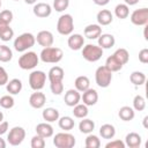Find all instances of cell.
Wrapping results in <instances>:
<instances>
[{
    "mask_svg": "<svg viewBox=\"0 0 148 148\" xmlns=\"http://www.w3.org/2000/svg\"><path fill=\"white\" fill-rule=\"evenodd\" d=\"M92 1L98 6H105V5H108L110 2V0H92Z\"/></svg>",
    "mask_w": 148,
    "mask_h": 148,
    "instance_id": "48",
    "label": "cell"
},
{
    "mask_svg": "<svg viewBox=\"0 0 148 148\" xmlns=\"http://www.w3.org/2000/svg\"><path fill=\"white\" fill-rule=\"evenodd\" d=\"M81 99L83 102V104H86L87 106H91V105H95L98 101V94L95 89H91V88H88L87 90L83 91L82 96H81Z\"/></svg>",
    "mask_w": 148,
    "mask_h": 148,
    "instance_id": "14",
    "label": "cell"
},
{
    "mask_svg": "<svg viewBox=\"0 0 148 148\" xmlns=\"http://www.w3.org/2000/svg\"><path fill=\"white\" fill-rule=\"evenodd\" d=\"M64 101H65V104L66 105H68V106H75L81 101L80 91H77L76 89H69V90H67L65 92Z\"/></svg>",
    "mask_w": 148,
    "mask_h": 148,
    "instance_id": "13",
    "label": "cell"
},
{
    "mask_svg": "<svg viewBox=\"0 0 148 148\" xmlns=\"http://www.w3.org/2000/svg\"><path fill=\"white\" fill-rule=\"evenodd\" d=\"M0 7H1V0H0Z\"/></svg>",
    "mask_w": 148,
    "mask_h": 148,
    "instance_id": "54",
    "label": "cell"
},
{
    "mask_svg": "<svg viewBox=\"0 0 148 148\" xmlns=\"http://www.w3.org/2000/svg\"><path fill=\"white\" fill-rule=\"evenodd\" d=\"M6 147V142H5V140L0 136V148H5Z\"/></svg>",
    "mask_w": 148,
    "mask_h": 148,
    "instance_id": "50",
    "label": "cell"
},
{
    "mask_svg": "<svg viewBox=\"0 0 148 148\" xmlns=\"http://www.w3.org/2000/svg\"><path fill=\"white\" fill-rule=\"evenodd\" d=\"M14 37V30L9 27L8 23H5L0 20V39L3 42H8Z\"/></svg>",
    "mask_w": 148,
    "mask_h": 148,
    "instance_id": "18",
    "label": "cell"
},
{
    "mask_svg": "<svg viewBox=\"0 0 148 148\" xmlns=\"http://www.w3.org/2000/svg\"><path fill=\"white\" fill-rule=\"evenodd\" d=\"M7 130H8V123L2 120V121L0 123V135L5 134V133L7 132Z\"/></svg>",
    "mask_w": 148,
    "mask_h": 148,
    "instance_id": "47",
    "label": "cell"
},
{
    "mask_svg": "<svg viewBox=\"0 0 148 148\" xmlns=\"http://www.w3.org/2000/svg\"><path fill=\"white\" fill-rule=\"evenodd\" d=\"M125 1V3L127 5V6H134V5H136L140 0H124Z\"/></svg>",
    "mask_w": 148,
    "mask_h": 148,
    "instance_id": "49",
    "label": "cell"
},
{
    "mask_svg": "<svg viewBox=\"0 0 148 148\" xmlns=\"http://www.w3.org/2000/svg\"><path fill=\"white\" fill-rule=\"evenodd\" d=\"M46 96L44 92H40L39 90H36V92H32L29 97V104L34 109H42L45 105Z\"/></svg>",
    "mask_w": 148,
    "mask_h": 148,
    "instance_id": "11",
    "label": "cell"
},
{
    "mask_svg": "<svg viewBox=\"0 0 148 148\" xmlns=\"http://www.w3.org/2000/svg\"><path fill=\"white\" fill-rule=\"evenodd\" d=\"M14 104H15V101L10 95H5L0 97V106L3 109H12Z\"/></svg>",
    "mask_w": 148,
    "mask_h": 148,
    "instance_id": "39",
    "label": "cell"
},
{
    "mask_svg": "<svg viewBox=\"0 0 148 148\" xmlns=\"http://www.w3.org/2000/svg\"><path fill=\"white\" fill-rule=\"evenodd\" d=\"M50 88H51L52 94H54V95H60V94L64 91L62 81H53V82H50Z\"/></svg>",
    "mask_w": 148,
    "mask_h": 148,
    "instance_id": "40",
    "label": "cell"
},
{
    "mask_svg": "<svg viewBox=\"0 0 148 148\" xmlns=\"http://www.w3.org/2000/svg\"><path fill=\"white\" fill-rule=\"evenodd\" d=\"M147 120H148V116H146V117L143 118V126H145V127H147Z\"/></svg>",
    "mask_w": 148,
    "mask_h": 148,
    "instance_id": "52",
    "label": "cell"
},
{
    "mask_svg": "<svg viewBox=\"0 0 148 148\" xmlns=\"http://www.w3.org/2000/svg\"><path fill=\"white\" fill-rule=\"evenodd\" d=\"M57 30L60 35L68 36L74 30V21L71 14H64L58 18L57 22Z\"/></svg>",
    "mask_w": 148,
    "mask_h": 148,
    "instance_id": "3",
    "label": "cell"
},
{
    "mask_svg": "<svg viewBox=\"0 0 148 148\" xmlns=\"http://www.w3.org/2000/svg\"><path fill=\"white\" fill-rule=\"evenodd\" d=\"M31 147L32 148H44L45 147V139L40 135H35L31 139Z\"/></svg>",
    "mask_w": 148,
    "mask_h": 148,
    "instance_id": "42",
    "label": "cell"
},
{
    "mask_svg": "<svg viewBox=\"0 0 148 148\" xmlns=\"http://www.w3.org/2000/svg\"><path fill=\"white\" fill-rule=\"evenodd\" d=\"M95 80L98 87L101 88H108L112 80V72L104 65L99 66L95 72Z\"/></svg>",
    "mask_w": 148,
    "mask_h": 148,
    "instance_id": "4",
    "label": "cell"
},
{
    "mask_svg": "<svg viewBox=\"0 0 148 148\" xmlns=\"http://www.w3.org/2000/svg\"><path fill=\"white\" fill-rule=\"evenodd\" d=\"M36 1L37 0H24V2L28 5H34V3H36Z\"/></svg>",
    "mask_w": 148,
    "mask_h": 148,
    "instance_id": "51",
    "label": "cell"
},
{
    "mask_svg": "<svg viewBox=\"0 0 148 148\" xmlns=\"http://www.w3.org/2000/svg\"><path fill=\"white\" fill-rule=\"evenodd\" d=\"M98 39V46L102 49H110L114 45L116 39L111 34H101Z\"/></svg>",
    "mask_w": 148,
    "mask_h": 148,
    "instance_id": "22",
    "label": "cell"
},
{
    "mask_svg": "<svg viewBox=\"0 0 148 148\" xmlns=\"http://www.w3.org/2000/svg\"><path fill=\"white\" fill-rule=\"evenodd\" d=\"M25 138V131L23 127L21 126H15L13 127L9 133H8V136H7V140L9 142V145L12 146H18L23 142Z\"/></svg>",
    "mask_w": 148,
    "mask_h": 148,
    "instance_id": "9",
    "label": "cell"
},
{
    "mask_svg": "<svg viewBox=\"0 0 148 148\" xmlns=\"http://www.w3.org/2000/svg\"><path fill=\"white\" fill-rule=\"evenodd\" d=\"M118 116H119V118H120L121 120H124V121H130V120H132V119L134 118L135 112H134V109H133V108L125 105V106H121V108L119 109Z\"/></svg>",
    "mask_w": 148,
    "mask_h": 148,
    "instance_id": "27",
    "label": "cell"
},
{
    "mask_svg": "<svg viewBox=\"0 0 148 148\" xmlns=\"http://www.w3.org/2000/svg\"><path fill=\"white\" fill-rule=\"evenodd\" d=\"M130 80L134 86H142L146 82V75L142 72L135 71L130 75Z\"/></svg>",
    "mask_w": 148,
    "mask_h": 148,
    "instance_id": "34",
    "label": "cell"
},
{
    "mask_svg": "<svg viewBox=\"0 0 148 148\" xmlns=\"http://www.w3.org/2000/svg\"><path fill=\"white\" fill-rule=\"evenodd\" d=\"M40 60L43 62H49V64H57L59 62L62 57V50L59 47H53V46H49V47H44L40 52Z\"/></svg>",
    "mask_w": 148,
    "mask_h": 148,
    "instance_id": "1",
    "label": "cell"
},
{
    "mask_svg": "<svg viewBox=\"0 0 148 148\" xmlns=\"http://www.w3.org/2000/svg\"><path fill=\"white\" fill-rule=\"evenodd\" d=\"M84 145H86L87 148H99L101 147V141H99L98 136L89 133V135L84 140Z\"/></svg>",
    "mask_w": 148,
    "mask_h": 148,
    "instance_id": "37",
    "label": "cell"
},
{
    "mask_svg": "<svg viewBox=\"0 0 148 148\" xmlns=\"http://www.w3.org/2000/svg\"><path fill=\"white\" fill-rule=\"evenodd\" d=\"M14 1H18V0H14Z\"/></svg>",
    "mask_w": 148,
    "mask_h": 148,
    "instance_id": "55",
    "label": "cell"
},
{
    "mask_svg": "<svg viewBox=\"0 0 148 148\" xmlns=\"http://www.w3.org/2000/svg\"><path fill=\"white\" fill-rule=\"evenodd\" d=\"M67 44H68L71 50L77 51V50L83 47V45H84V37L82 35H80V34H73V35H71L68 37Z\"/></svg>",
    "mask_w": 148,
    "mask_h": 148,
    "instance_id": "16",
    "label": "cell"
},
{
    "mask_svg": "<svg viewBox=\"0 0 148 148\" xmlns=\"http://www.w3.org/2000/svg\"><path fill=\"white\" fill-rule=\"evenodd\" d=\"M83 32L88 39H97L102 34V28L99 24H89L84 28Z\"/></svg>",
    "mask_w": 148,
    "mask_h": 148,
    "instance_id": "17",
    "label": "cell"
},
{
    "mask_svg": "<svg viewBox=\"0 0 148 148\" xmlns=\"http://www.w3.org/2000/svg\"><path fill=\"white\" fill-rule=\"evenodd\" d=\"M82 56H83V58L87 61L95 62V61H98L102 58V56H103V49L99 47L98 45L87 44L82 49Z\"/></svg>",
    "mask_w": 148,
    "mask_h": 148,
    "instance_id": "5",
    "label": "cell"
},
{
    "mask_svg": "<svg viewBox=\"0 0 148 148\" xmlns=\"http://www.w3.org/2000/svg\"><path fill=\"white\" fill-rule=\"evenodd\" d=\"M99 134H101V136L103 139L110 140V139H112L116 135V128L111 124H104L99 128Z\"/></svg>",
    "mask_w": 148,
    "mask_h": 148,
    "instance_id": "28",
    "label": "cell"
},
{
    "mask_svg": "<svg viewBox=\"0 0 148 148\" xmlns=\"http://www.w3.org/2000/svg\"><path fill=\"white\" fill-rule=\"evenodd\" d=\"M139 60L142 64H147L148 62V49H142L139 52Z\"/></svg>",
    "mask_w": 148,
    "mask_h": 148,
    "instance_id": "46",
    "label": "cell"
},
{
    "mask_svg": "<svg viewBox=\"0 0 148 148\" xmlns=\"http://www.w3.org/2000/svg\"><path fill=\"white\" fill-rule=\"evenodd\" d=\"M94 128H95V123L91 119H88V118H82V120L79 124L80 132L81 133H84V134L91 133L94 131Z\"/></svg>",
    "mask_w": 148,
    "mask_h": 148,
    "instance_id": "29",
    "label": "cell"
},
{
    "mask_svg": "<svg viewBox=\"0 0 148 148\" xmlns=\"http://www.w3.org/2000/svg\"><path fill=\"white\" fill-rule=\"evenodd\" d=\"M105 66L113 73V72H118V71H120L121 68H123V65L113 57V54L112 56H110V57H108L106 58V61H105Z\"/></svg>",
    "mask_w": 148,
    "mask_h": 148,
    "instance_id": "31",
    "label": "cell"
},
{
    "mask_svg": "<svg viewBox=\"0 0 148 148\" xmlns=\"http://www.w3.org/2000/svg\"><path fill=\"white\" fill-rule=\"evenodd\" d=\"M36 133L40 136H43L44 139L46 138H51L53 135V127L46 121V123H40L36 126Z\"/></svg>",
    "mask_w": 148,
    "mask_h": 148,
    "instance_id": "19",
    "label": "cell"
},
{
    "mask_svg": "<svg viewBox=\"0 0 148 148\" xmlns=\"http://www.w3.org/2000/svg\"><path fill=\"white\" fill-rule=\"evenodd\" d=\"M75 138L71 133H57L53 138V145L57 148H72L75 146Z\"/></svg>",
    "mask_w": 148,
    "mask_h": 148,
    "instance_id": "7",
    "label": "cell"
},
{
    "mask_svg": "<svg viewBox=\"0 0 148 148\" xmlns=\"http://www.w3.org/2000/svg\"><path fill=\"white\" fill-rule=\"evenodd\" d=\"M113 57L124 66L125 64H127L128 62V59H130V53H128V51L126 50V49H124V47H120V49H118V50H116V52L113 53Z\"/></svg>",
    "mask_w": 148,
    "mask_h": 148,
    "instance_id": "30",
    "label": "cell"
},
{
    "mask_svg": "<svg viewBox=\"0 0 148 148\" xmlns=\"http://www.w3.org/2000/svg\"><path fill=\"white\" fill-rule=\"evenodd\" d=\"M69 6V0H54L53 1V8L57 12H64Z\"/></svg>",
    "mask_w": 148,
    "mask_h": 148,
    "instance_id": "41",
    "label": "cell"
},
{
    "mask_svg": "<svg viewBox=\"0 0 148 148\" xmlns=\"http://www.w3.org/2000/svg\"><path fill=\"white\" fill-rule=\"evenodd\" d=\"M42 116H43V119L45 121L53 123V121L59 119V111L54 108H46V109H44Z\"/></svg>",
    "mask_w": 148,
    "mask_h": 148,
    "instance_id": "26",
    "label": "cell"
},
{
    "mask_svg": "<svg viewBox=\"0 0 148 148\" xmlns=\"http://www.w3.org/2000/svg\"><path fill=\"white\" fill-rule=\"evenodd\" d=\"M13 58V52L7 45H0V61L8 62Z\"/></svg>",
    "mask_w": 148,
    "mask_h": 148,
    "instance_id": "36",
    "label": "cell"
},
{
    "mask_svg": "<svg viewBox=\"0 0 148 148\" xmlns=\"http://www.w3.org/2000/svg\"><path fill=\"white\" fill-rule=\"evenodd\" d=\"M36 43V37L30 32H24L15 38L14 40V49L17 52H24L28 49L32 47Z\"/></svg>",
    "mask_w": 148,
    "mask_h": 148,
    "instance_id": "2",
    "label": "cell"
},
{
    "mask_svg": "<svg viewBox=\"0 0 148 148\" xmlns=\"http://www.w3.org/2000/svg\"><path fill=\"white\" fill-rule=\"evenodd\" d=\"M114 15L118 18H121V20L128 17V15H130L128 6L126 3H119V5H117L116 8H114Z\"/></svg>",
    "mask_w": 148,
    "mask_h": 148,
    "instance_id": "33",
    "label": "cell"
},
{
    "mask_svg": "<svg viewBox=\"0 0 148 148\" xmlns=\"http://www.w3.org/2000/svg\"><path fill=\"white\" fill-rule=\"evenodd\" d=\"M75 89L80 92H83L84 90H87L89 87H90V80L88 79V76L86 75H81V76H77L75 79Z\"/></svg>",
    "mask_w": 148,
    "mask_h": 148,
    "instance_id": "25",
    "label": "cell"
},
{
    "mask_svg": "<svg viewBox=\"0 0 148 148\" xmlns=\"http://www.w3.org/2000/svg\"><path fill=\"white\" fill-rule=\"evenodd\" d=\"M97 22L99 25H109L113 21V15L108 9H102L97 13Z\"/></svg>",
    "mask_w": 148,
    "mask_h": 148,
    "instance_id": "21",
    "label": "cell"
},
{
    "mask_svg": "<svg viewBox=\"0 0 148 148\" xmlns=\"http://www.w3.org/2000/svg\"><path fill=\"white\" fill-rule=\"evenodd\" d=\"M34 14L37 16V17H47L51 15L52 13V8L49 3H45V2H38L34 6Z\"/></svg>",
    "mask_w": 148,
    "mask_h": 148,
    "instance_id": "15",
    "label": "cell"
},
{
    "mask_svg": "<svg viewBox=\"0 0 148 148\" xmlns=\"http://www.w3.org/2000/svg\"><path fill=\"white\" fill-rule=\"evenodd\" d=\"M105 148H125V142L121 140H112L105 145Z\"/></svg>",
    "mask_w": 148,
    "mask_h": 148,
    "instance_id": "44",
    "label": "cell"
},
{
    "mask_svg": "<svg viewBox=\"0 0 148 148\" xmlns=\"http://www.w3.org/2000/svg\"><path fill=\"white\" fill-rule=\"evenodd\" d=\"M133 108L136 111H143L146 108V99L141 95H136L133 99Z\"/></svg>",
    "mask_w": 148,
    "mask_h": 148,
    "instance_id": "38",
    "label": "cell"
},
{
    "mask_svg": "<svg viewBox=\"0 0 148 148\" xmlns=\"http://www.w3.org/2000/svg\"><path fill=\"white\" fill-rule=\"evenodd\" d=\"M58 124H59V127L64 131H71L73 127H74V120L73 118L68 117V116H64L61 118L58 119Z\"/></svg>",
    "mask_w": 148,
    "mask_h": 148,
    "instance_id": "32",
    "label": "cell"
},
{
    "mask_svg": "<svg viewBox=\"0 0 148 148\" xmlns=\"http://www.w3.org/2000/svg\"><path fill=\"white\" fill-rule=\"evenodd\" d=\"M131 22L135 25H147L148 23V8L143 7L135 9L131 14Z\"/></svg>",
    "mask_w": 148,
    "mask_h": 148,
    "instance_id": "10",
    "label": "cell"
},
{
    "mask_svg": "<svg viewBox=\"0 0 148 148\" xmlns=\"http://www.w3.org/2000/svg\"><path fill=\"white\" fill-rule=\"evenodd\" d=\"M2 120H3V113H2L1 111H0V123H1Z\"/></svg>",
    "mask_w": 148,
    "mask_h": 148,
    "instance_id": "53",
    "label": "cell"
},
{
    "mask_svg": "<svg viewBox=\"0 0 148 148\" xmlns=\"http://www.w3.org/2000/svg\"><path fill=\"white\" fill-rule=\"evenodd\" d=\"M74 109H73V114H74V117H76V118H80V119H82V118H86L87 116H88V106L86 105V104H76L75 106H73Z\"/></svg>",
    "mask_w": 148,
    "mask_h": 148,
    "instance_id": "35",
    "label": "cell"
},
{
    "mask_svg": "<svg viewBox=\"0 0 148 148\" xmlns=\"http://www.w3.org/2000/svg\"><path fill=\"white\" fill-rule=\"evenodd\" d=\"M38 61H39V58H38L37 53L34 51H29V52L23 53L18 58V66L22 69L28 71V69L35 68L38 65Z\"/></svg>",
    "mask_w": 148,
    "mask_h": 148,
    "instance_id": "6",
    "label": "cell"
},
{
    "mask_svg": "<svg viewBox=\"0 0 148 148\" xmlns=\"http://www.w3.org/2000/svg\"><path fill=\"white\" fill-rule=\"evenodd\" d=\"M0 20L3 21L5 23H10L12 20H13V13L9 10V9H5L0 13Z\"/></svg>",
    "mask_w": 148,
    "mask_h": 148,
    "instance_id": "43",
    "label": "cell"
},
{
    "mask_svg": "<svg viewBox=\"0 0 148 148\" xmlns=\"http://www.w3.org/2000/svg\"><path fill=\"white\" fill-rule=\"evenodd\" d=\"M7 82H8V74L6 69L2 66H0V86H5L7 84Z\"/></svg>",
    "mask_w": 148,
    "mask_h": 148,
    "instance_id": "45",
    "label": "cell"
},
{
    "mask_svg": "<svg viewBox=\"0 0 148 148\" xmlns=\"http://www.w3.org/2000/svg\"><path fill=\"white\" fill-rule=\"evenodd\" d=\"M46 81V74L43 71H34L29 75V86L32 90H40L44 88Z\"/></svg>",
    "mask_w": 148,
    "mask_h": 148,
    "instance_id": "8",
    "label": "cell"
},
{
    "mask_svg": "<svg viewBox=\"0 0 148 148\" xmlns=\"http://www.w3.org/2000/svg\"><path fill=\"white\" fill-rule=\"evenodd\" d=\"M6 89L10 95H17L22 90V82L18 79H12L7 82Z\"/></svg>",
    "mask_w": 148,
    "mask_h": 148,
    "instance_id": "24",
    "label": "cell"
},
{
    "mask_svg": "<svg viewBox=\"0 0 148 148\" xmlns=\"http://www.w3.org/2000/svg\"><path fill=\"white\" fill-rule=\"evenodd\" d=\"M53 35L51 31L49 30H42L37 34V37H36V42L43 46V47H49V46H52L53 44Z\"/></svg>",
    "mask_w": 148,
    "mask_h": 148,
    "instance_id": "12",
    "label": "cell"
},
{
    "mask_svg": "<svg viewBox=\"0 0 148 148\" xmlns=\"http://www.w3.org/2000/svg\"><path fill=\"white\" fill-rule=\"evenodd\" d=\"M141 141H142V139H141L140 134H138L135 132H131L125 138V146H127L130 148H138V147H140Z\"/></svg>",
    "mask_w": 148,
    "mask_h": 148,
    "instance_id": "20",
    "label": "cell"
},
{
    "mask_svg": "<svg viewBox=\"0 0 148 148\" xmlns=\"http://www.w3.org/2000/svg\"><path fill=\"white\" fill-rule=\"evenodd\" d=\"M64 76H65V72H64V69L60 66H53L49 71V73H47V77H49V81L50 82H53V81H62L64 80Z\"/></svg>",
    "mask_w": 148,
    "mask_h": 148,
    "instance_id": "23",
    "label": "cell"
}]
</instances>
